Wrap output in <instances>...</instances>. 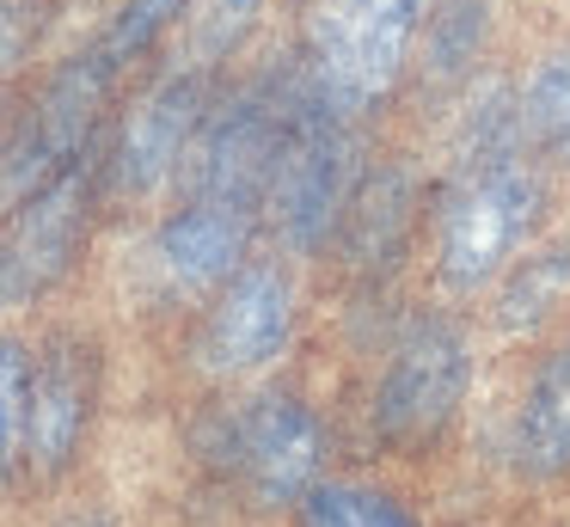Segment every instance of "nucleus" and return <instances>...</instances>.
<instances>
[{
  "mask_svg": "<svg viewBox=\"0 0 570 527\" xmlns=\"http://www.w3.org/2000/svg\"><path fill=\"white\" fill-rule=\"evenodd\" d=\"M515 460L533 478L570 472V343L533 368L515 417Z\"/></svg>",
  "mask_w": 570,
  "mask_h": 527,
  "instance_id": "nucleus-13",
  "label": "nucleus"
},
{
  "mask_svg": "<svg viewBox=\"0 0 570 527\" xmlns=\"http://www.w3.org/2000/svg\"><path fill=\"white\" fill-rule=\"evenodd\" d=\"M564 294H570V245L521 257V270L503 282V294H497V325L503 331H533L540 319L558 313Z\"/></svg>",
  "mask_w": 570,
  "mask_h": 527,
  "instance_id": "nucleus-16",
  "label": "nucleus"
},
{
  "mask_svg": "<svg viewBox=\"0 0 570 527\" xmlns=\"http://www.w3.org/2000/svg\"><path fill=\"white\" fill-rule=\"evenodd\" d=\"M92 404H99V355L87 338L62 331L50 350L31 355V392H26V466L38 478H56L75 466L87 441Z\"/></svg>",
  "mask_w": 570,
  "mask_h": 527,
  "instance_id": "nucleus-10",
  "label": "nucleus"
},
{
  "mask_svg": "<svg viewBox=\"0 0 570 527\" xmlns=\"http://www.w3.org/2000/svg\"><path fill=\"white\" fill-rule=\"evenodd\" d=\"M258 215L234 203H185L160 233H154V257L178 289H222L239 264Z\"/></svg>",
  "mask_w": 570,
  "mask_h": 527,
  "instance_id": "nucleus-12",
  "label": "nucleus"
},
{
  "mask_svg": "<svg viewBox=\"0 0 570 527\" xmlns=\"http://www.w3.org/2000/svg\"><path fill=\"white\" fill-rule=\"evenodd\" d=\"M203 110H209L203 74H185V68L160 74V80L129 105L111 159L99 166L105 184H111V191H129V196L154 191L166 172H178V159H185V147H190V135H197Z\"/></svg>",
  "mask_w": 570,
  "mask_h": 527,
  "instance_id": "nucleus-11",
  "label": "nucleus"
},
{
  "mask_svg": "<svg viewBox=\"0 0 570 527\" xmlns=\"http://www.w3.org/2000/svg\"><path fill=\"white\" fill-rule=\"evenodd\" d=\"M435 0H301V92L337 123L386 105Z\"/></svg>",
  "mask_w": 570,
  "mask_h": 527,
  "instance_id": "nucleus-2",
  "label": "nucleus"
},
{
  "mask_svg": "<svg viewBox=\"0 0 570 527\" xmlns=\"http://www.w3.org/2000/svg\"><path fill=\"white\" fill-rule=\"evenodd\" d=\"M295 509H301V527H423L405 502H393L386 490H368V485H313Z\"/></svg>",
  "mask_w": 570,
  "mask_h": 527,
  "instance_id": "nucleus-18",
  "label": "nucleus"
},
{
  "mask_svg": "<svg viewBox=\"0 0 570 527\" xmlns=\"http://www.w3.org/2000/svg\"><path fill=\"white\" fill-rule=\"evenodd\" d=\"M38 0H0V68H13L38 37Z\"/></svg>",
  "mask_w": 570,
  "mask_h": 527,
  "instance_id": "nucleus-22",
  "label": "nucleus"
},
{
  "mask_svg": "<svg viewBox=\"0 0 570 527\" xmlns=\"http://www.w3.org/2000/svg\"><path fill=\"white\" fill-rule=\"evenodd\" d=\"M546 215V184L528 159L515 123V98L497 92L479 117L466 123V147H460L454 172L442 184V208H435V270L448 289L472 294L491 276L515 264V252L533 240Z\"/></svg>",
  "mask_w": 570,
  "mask_h": 527,
  "instance_id": "nucleus-1",
  "label": "nucleus"
},
{
  "mask_svg": "<svg viewBox=\"0 0 570 527\" xmlns=\"http://www.w3.org/2000/svg\"><path fill=\"white\" fill-rule=\"evenodd\" d=\"M185 7H190V0H124V12L111 19V31L99 37V49L117 61V68H124V61H136L141 49H148Z\"/></svg>",
  "mask_w": 570,
  "mask_h": 527,
  "instance_id": "nucleus-21",
  "label": "nucleus"
},
{
  "mask_svg": "<svg viewBox=\"0 0 570 527\" xmlns=\"http://www.w3.org/2000/svg\"><path fill=\"white\" fill-rule=\"evenodd\" d=\"M295 331V282L283 264H239L222 282L209 319L197 331V362L209 374H252L276 362Z\"/></svg>",
  "mask_w": 570,
  "mask_h": 527,
  "instance_id": "nucleus-9",
  "label": "nucleus"
},
{
  "mask_svg": "<svg viewBox=\"0 0 570 527\" xmlns=\"http://www.w3.org/2000/svg\"><path fill=\"white\" fill-rule=\"evenodd\" d=\"M411 191L405 172H374L368 184H356L344 208V240H350V257L356 264H393V252L405 245V227H411Z\"/></svg>",
  "mask_w": 570,
  "mask_h": 527,
  "instance_id": "nucleus-14",
  "label": "nucleus"
},
{
  "mask_svg": "<svg viewBox=\"0 0 570 527\" xmlns=\"http://www.w3.org/2000/svg\"><path fill=\"white\" fill-rule=\"evenodd\" d=\"M484 31H491L484 0H442V7H430V19H423V74L430 80L466 74L472 56L484 49Z\"/></svg>",
  "mask_w": 570,
  "mask_h": 527,
  "instance_id": "nucleus-17",
  "label": "nucleus"
},
{
  "mask_svg": "<svg viewBox=\"0 0 570 527\" xmlns=\"http://www.w3.org/2000/svg\"><path fill=\"white\" fill-rule=\"evenodd\" d=\"M301 110V80H258L227 92L222 105L203 110L197 135H190L185 159V191L190 203H234L258 215L264 184H271V166L283 154V135Z\"/></svg>",
  "mask_w": 570,
  "mask_h": 527,
  "instance_id": "nucleus-3",
  "label": "nucleus"
},
{
  "mask_svg": "<svg viewBox=\"0 0 570 527\" xmlns=\"http://www.w3.org/2000/svg\"><path fill=\"white\" fill-rule=\"evenodd\" d=\"M515 123L533 154L570 166V43L552 49L515 92Z\"/></svg>",
  "mask_w": 570,
  "mask_h": 527,
  "instance_id": "nucleus-15",
  "label": "nucleus"
},
{
  "mask_svg": "<svg viewBox=\"0 0 570 527\" xmlns=\"http://www.w3.org/2000/svg\"><path fill=\"white\" fill-rule=\"evenodd\" d=\"M92 203H99V159L87 147L75 166L43 178L0 215V313L43 301L75 270L92 227Z\"/></svg>",
  "mask_w": 570,
  "mask_h": 527,
  "instance_id": "nucleus-4",
  "label": "nucleus"
},
{
  "mask_svg": "<svg viewBox=\"0 0 570 527\" xmlns=\"http://www.w3.org/2000/svg\"><path fill=\"white\" fill-rule=\"evenodd\" d=\"M227 466L258 509H288L320 485L325 429L301 399L264 392V399H246L227 417Z\"/></svg>",
  "mask_w": 570,
  "mask_h": 527,
  "instance_id": "nucleus-7",
  "label": "nucleus"
},
{
  "mask_svg": "<svg viewBox=\"0 0 570 527\" xmlns=\"http://www.w3.org/2000/svg\"><path fill=\"white\" fill-rule=\"evenodd\" d=\"M111 80H117V61L105 56L99 43L87 56L62 61L50 74V86L38 92L26 129L13 135L7 159H0V184L7 191H38L43 178H56L62 166H75L80 154L92 147V129H99V110L111 98Z\"/></svg>",
  "mask_w": 570,
  "mask_h": 527,
  "instance_id": "nucleus-8",
  "label": "nucleus"
},
{
  "mask_svg": "<svg viewBox=\"0 0 570 527\" xmlns=\"http://www.w3.org/2000/svg\"><path fill=\"white\" fill-rule=\"evenodd\" d=\"M190 7L197 12H190V31H185V61H178L185 74H203L222 56H234L239 37L258 19V0H190Z\"/></svg>",
  "mask_w": 570,
  "mask_h": 527,
  "instance_id": "nucleus-19",
  "label": "nucleus"
},
{
  "mask_svg": "<svg viewBox=\"0 0 570 527\" xmlns=\"http://www.w3.org/2000/svg\"><path fill=\"white\" fill-rule=\"evenodd\" d=\"M362 147L350 135V123L325 117L307 92H301V110L283 135V154L271 166V184H264V203H271L276 227L295 252H320L337 227H344V208L356 196L362 172H356Z\"/></svg>",
  "mask_w": 570,
  "mask_h": 527,
  "instance_id": "nucleus-5",
  "label": "nucleus"
},
{
  "mask_svg": "<svg viewBox=\"0 0 570 527\" xmlns=\"http://www.w3.org/2000/svg\"><path fill=\"white\" fill-rule=\"evenodd\" d=\"M26 392H31V350L0 338V485H13L26 466Z\"/></svg>",
  "mask_w": 570,
  "mask_h": 527,
  "instance_id": "nucleus-20",
  "label": "nucleus"
},
{
  "mask_svg": "<svg viewBox=\"0 0 570 527\" xmlns=\"http://www.w3.org/2000/svg\"><path fill=\"white\" fill-rule=\"evenodd\" d=\"M472 387V343L454 319H417L386 355L374 392V436L399 453H417L454 423Z\"/></svg>",
  "mask_w": 570,
  "mask_h": 527,
  "instance_id": "nucleus-6",
  "label": "nucleus"
}]
</instances>
